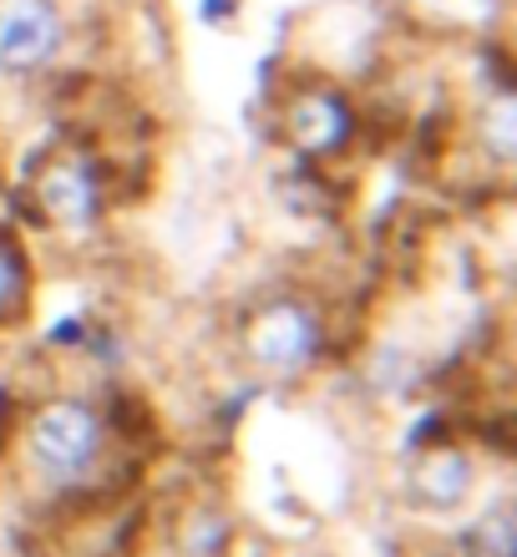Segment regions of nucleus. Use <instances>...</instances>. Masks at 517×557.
<instances>
[{
    "instance_id": "1",
    "label": "nucleus",
    "mask_w": 517,
    "mask_h": 557,
    "mask_svg": "<svg viewBox=\"0 0 517 557\" xmlns=\"http://www.w3.org/2000/svg\"><path fill=\"white\" fill-rule=\"evenodd\" d=\"M21 461L46 492L87 486L107 461V416L82 396H51L21 431Z\"/></svg>"
},
{
    "instance_id": "2",
    "label": "nucleus",
    "mask_w": 517,
    "mask_h": 557,
    "mask_svg": "<svg viewBox=\"0 0 517 557\" xmlns=\"http://www.w3.org/2000/svg\"><path fill=\"white\" fill-rule=\"evenodd\" d=\"M238 350L269 381H299L325 355V314L315 309V299L280 294L244 320Z\"/></svg>"
},
{
    "instance_id": "3",
    "label": "nucleus",
    "mask_w": 517,
    "mask_h": 557,
    "mask_svg": "<svg viewBox=\"0 0 517 557\" xmlns=\"http://www.w3.org/2000/svg\"><path fill=\"white\" fill-rule=\"evenodd\" d=\"M36 203H41L46 223L57 228V234H91L107 213V177L102 168L87 158V152H76V147H61L51 158L36 168Z\"/></svg>"
},
{
    "instance_id": "4",
    "label": "nucleus",
    "mask_w": 517,
    "mask_h": 557,
    "mask_svg": "<svg viewBox=\"0 0 517 557\" xmlns=\"http://www.w3.org/2000/svg\"><path fill=\"white\" fill-rule=\"evenodd\" d=\"M66 46L61 0H0V72L36 76Z\"/></svg>"
},
{
    "instance_id": "5",
    "label": "nucleus",
    "mask_w": 517,
    "mask_h": 557,
    "mask_svg": "<svg viewBox=\"0 0 517 557\" xmlns=\"http://www.w3.org/2000/svg\"><path fill=\"white\" fill-rule=\"evenodd\" d=\"M284 137L305 158H341L355 137V107L341 87L310 82L284 102Z\"/></svg>"
},
{
    "instance_id": "6",
    "label": "nucleus",
    "mask_w": 517,
    "mask_h": 557,
    "mask_svg": "<svg viewBox=\"0 0 517 557\" xmlns=\"http://www.w3.org/2000/svg\"><path fill=\"white\" fill-rule=\"evenodd\" d=\"M472 492H477V461L461 446H431L406 471V497L421 512H457Z\"/></svg>"
},
{
    "instance_id": "7",
    "label": "nucleus",
    "mask_w": 517,
    "mask_h": 557,
    "mask_svg": "<svg viewBox=\"0 0 517 557\" xmlns=\"http://www.w3.org/2000/svg\"><path fill=\"white\" fill-rule=\"evenodd\" d=\"M26 294H30V269H26V253L15 238L0 234V324L15 320L26 309Z\"/></svg>"
},
{
    "instance_id": "8",
    "label": "nucleus",
    "mask_w": 517,
    "mask_h": 557,
    "mask_svg": "<svg viewBox=\"0 0 517 557\" xmlns=\"http://www.w3.org/2000/svg\"><path fill=\"white\" fill-rule=\"evenodd\" d=\"M183 553L188 557H223L229 553V517H219L213 507H198L183 528Z\"/></svg>"
},
{
    "instance_id": "9",
    "label": "nucleus",
    "mask_w": 517,
    "mask_h": 557,
    "mask_svg": "<svg viewBox=\"0 0 517 557\" xmlns=\"http://www.w3.org/2000/svg\"><path fill=\"white\" fill-rule=\"evenodd\" d=\"M482 143H488V152L497 162H513V97H492V107L482 112Z\"/></svg>"
},
{
    "instance_id": "10",
    "label": "nucleus",
    "mask_w": 517,
    "mask_h": 557,
    "mask_svg": "<svg viewBox=\"0 0 517 557\" xmlns=\"http://www.w3.org/2000/svg\"><path fill=\"white\" fill-rule=\"evenodd\" d=\"M5 411H11V375L0 366V421H5Z\"/></svg>"
}]
</instances>
